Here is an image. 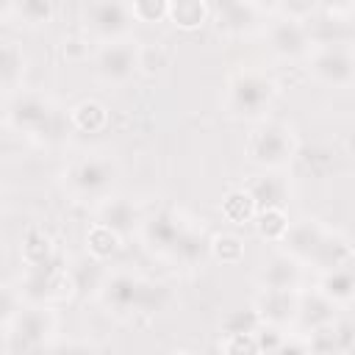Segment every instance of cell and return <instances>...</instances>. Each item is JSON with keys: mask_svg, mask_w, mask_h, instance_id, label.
<instances>
[{"mask_svg": "<svg viewBox=\"0 0 355 355\" xmlns=\"http://www.w3.org/2000/svg\"><path fill=\"white\" fill-rule=\"evenodd\" d=\"M294 153H297L294 128L280 122V119H263L247 136V155H250V161L258 164L266 172L286 166L294 158Z\"/></svg>", "mask_w": 355, "mask_h": 355, "instance_id": "1", "label": "cell"}, {"mask_svg": "<svg viewBox=\"0 0 355 355\" xmlns=\"http://www.w3.org/2000/svg\"><path fill=\"white\" fill-rule=\"evenodd\" d=\"M275 100V83L263 72L241 69L227 80V108L236 116H261Z\"/></svg>", "mask_w": 355, "mask_h": 355, "instance_id": "2", "label": "cell"}, {"mask_svg": "<svg viewBox=\"0 0 355 355\" xmlns=\"http://www.w3.org/2000/svg\"><path fill=\"white\" fill-rule=\"evenodd\" d=\"M80 22L89 42L97 39L100 44H111L128 39L133 17L128 3H86L80 8Z\"/></svg>", "mask_w": 355, "mask_h": 355, "instance_id": "3", "label": "cell"}, {"mask_svg": "<svg viewBox=\"0 0 355 355\" xmlns=\"http://www.w3.org/2000/svg\"><path fill=\"white\" fill-rule=\"evenodd\" d=\"M308 58V69L316 80L327 83V86H349L352 83V50L347 42H330V44H316L311 47Z\"/></svg>", "mask_w": 355, "mask_h": 355, "instance_id": "4", "label": "cell"}, {"mask_svg": "<svg viewBox=\"0 0 355 355\" xmlns=\"http://www.w3.org/2000/svg\"><path fill=\"white\" fill-rule=\"evenodd\" d=\"M266 42H269V50L280 58H305L313 47L311 25L302 19H291V17L269 19Z\"/></svg>", "mask_w": 355, "mask_h": 355, "instance_id": "5", "label": "cell"}, {"mask_svg": "<svg viewBox=\"0 0 355 355\" xmlns=\"http://www.w3.org/2000/svg\"><path fill=\"white\" fill-rule=\"evenodd\" d=\"M53 119V103L42 92H17L8 100V122L22 133H44Z\"/></svg>", "mask_w": 355, "mask_h": 355, "instance_id": "6", "label": "cell"}, {"mask_svg": "<svg viewBox=\"0 0 355 355\" xmlns=\"http://www.w3.org/2000/svg\"><path fill=\"white\" fill-rule=\"evenodd\" d=\"M94 72L105 83H125L133 78L136 69V44L130 39L100 44L94 53Z\"/></svg>", "mask_w": 355, "mask_h": 355, "instance_id": "7", "label": "cell"}, {"mask_svg": "<svg viewBox=\"0 0 355 355\" xmlns=\"http://www.w3.org/2000/svg\"><path fill=\"white\" fill-rule=\"evenodd\" d=\"M297 305H300V297L297 291H275V288H263L255 300V313L261 319V324H269V327H286L297 319Z\"/></svg>", "mask_w": 355, "mask_h": 355, "instance_id": "8", "label": "cell"}, {"mask_svg": "<svg viewBox=\"0 0 355 355\" xmlns=\"http://www.w3.org/2000/svg\"><path fill=\"white\" fill-rule=\"evenodd\" d=\"M114 166L105 158H83L69 169V183L80 194H100L111 186Z\"/></svg>", "mask_w": 355, "mask_h": 355, "instance_id": "9", "label": "cell"}, {"mask_svg": "<svg viewBox=\"0 0 355 355\" xmlns=\"http://www.w3.org/2000/svg\"><path fill=\"white\" fill-rule=\"evenodd\" d=\"M266 14V8L261 3H222V6H211V17L216 19V28L225 33H247L255 22H261V17Z\"/></svg>", "mask_w": 355, "mask_h": 355, "instance_id": "10", "label": "cell"}, {"mask_svg": "<svg viewBox=\"0 0 355 355\" xmlns=\"http://www.w3.org/2000/svg\"><path fill=\"white\" fill-rule=\"evenodd\" d=\"M25 69H28V55L22 44L14 39H0V94L19 89Z\"/></svg>", "mask_w": 355, "mask_h": 355, "instance_id": "11", "label": "cell"}, {"mask_svg": "<svg viewBox=\"0 0 355 355\" xmlns=\"http://www.w3.org/2000/svg\"><path fill=\"white\" fill-rule=\"evenodd\" d=\"M324 233H327V230H324L316 219H302V222H297V225L291 222V227H288L283 244L288 247V252H291L294 261L313 258V252H316V247L322 244Z\"/></svg>", "mask_w": 355, "mask_h": 355, "instance_id": "12", "label": "cell"}, {"mask_svg": "<svg viewBox=\"0 0 355 355\" xmlns=\"http://www.w3.org/2000/svg\"><path fill=\"white\" fill-rule=\"evenodd\" d=\"M166 19L178 31H200L205 22H211V6L205 0H172Z\"/></svg>", "mask_w": 355, "mask_h": 355, "instance_id": "13", "label": "cell"}, {"mask_svg": "<svg viewBox=\"0 0 355 355\" xmlns=\"http://www.w3.org/2000/svg\"><path fill=\"white\" fill-rule=\"evenodd\" d=\"M108 108L94 97H86L69 108V125L80 133H100L108 128Z\"/></svg>", "mask_w": 355, "mask_h": 355, "instance_id": "14", "label": "cell"}, {"mask_svg": "<svg viewBox=\"0 0 355 355\" xmlns=\"http://www.w3.org/2000/svg\"><path fill=\"white\" fill-rule=\"evenodd\" d=\"M313 261L324 269V272H333V269H347L349 261H352V244L347 236H336V233H324L322 244L316 247L313 252Z\"/></svg>", "mask_w": 355, "mask_h": 355, "instance_id": "15", "label": "cell"}, {"mask_svg": "<svg viewBox=\"0 0 355 355\" xmlns=\"http://www.w3.org/2000/svg\"><path fill=\"white\" fill-rule=\"evenodd\" d=\"M263 288H275V291H297L302 272L300 263L294 258H275L266 263V269L261 272Z\"/></svg>", "mask_w": 355, "mask_h": 355, "instance_id": "16", "label": "cell"}, {"mask_svg": "<svg viewBox=\"0 0 355 355\" xmlns=\"http://www.w3.org/2000/svg\"><path fill=\"white\" fill-rule=\"evenodd\" d=\"M247 191L255 200L258 211L261 208H283V202H286V180L280 175H275V172H266V175L255 178L247 186Z\"/></svg>", "mask_w": 355, "mask_h": 355, "instance_id": "17", "label": "cell"}, {"mask_svg": "<svg viewBox=\"0 0 355 355\" xmlns=\"http://www.w3.org/2000/svg\"><path fill=\"white\" fill-rule=\"evenodd\" d=\"M255 225V233L258 239L269 241V244H283L288 227H291V219L286 214V208H261L252 219Z\"/></svg>", "mask_w": 355, "mask_h": 355, "instance_id": "18", "label": "cell"}, {"mask_svg": "<svg viewBox=\"0 0 355 355\" xmlns=\"http://www.w3.org/2000/svg\"><path fill=\"white\" fill-rule=\"evenodd\" d=\"M219 211H222L225 222H230V225H247V222L255 219L258 205H255V200L250 197L247 189H230V191L222 197Z\"/></svg>", "mask_w": 355, "mask_h": 355, "instance_id": "19", "label": "cell"}, {"mask_svg": "<svg viewBox=\"0 0 355 355\" xmlns=\"http://www.w3.org/2000/svg\"><path fill=\"white\" fill-rule=\"evenodd\" d=\"M122 247V236L116 230H111L108 225L103 222H94L86 233V252L94 258V261H108L119 252Z\"/></svg>", "mask_w": 355, "mask_h": 355, "instance_id": "20", "label": "cell"}, {"mask_svg": "<svg viewBox=\"0 0 355 355\" xmlns=\"http://www.w3.org/2000/svg\"><path fill=\"white\" fill-rule=\"evenodd\" d=\"M319 294L330 302V305H349L352 294H355V280L349 275V269H333L322 275L319 283Z\"/></svg>", "mask_w": 355, "mask_h": 355, "instance_id": "21", "label": "cell"}, {"mask_svg": "<svg viewBox=\"0 0 355 355\" xmlns=\"http://www.w3.org/2000/svg\"><path fill=\"white\" fill-rule=\"evenodd\" d=\"M55 252V244L53 239L39 230V227H31L22 239V261L31 266V269H42V266H50V258Z\"/></svg>", "mask_w": 355, "mask_h": 355, "instance_id": "22", "label": "cell"}, {"mask_svg": "<svg viewBox=\"0 0 355 355\" xmlns=\"http://www.w3.org/2000/svg\"><path fill=\"white\" fill-rule=\"evenodd\" d=\"M302 344H305V352L308 355H341V352H347L344 349V341L338 336L336 322L311 327V333H308V338Z\"/></svg>", "mask_w": 355, "mask_h": 355, "instance_id": "23", "label": "cell"}, {"mask_svg": "<svg viewBox=\"0 0 355 355\" xmlns=\"http://www.w3.org/2000/svg\"><path fill=\"white\" fill-rule=\"evenodd\" d=\"M172 61V50L164 42H144L136 44V69L144 75H158Z\"/></svg>", "mask_w": 355, "mask_h": 355, "instance_id": "24", "label": "cell"}, {"mask_svg": "<svg viewBox=\"0 0 355 355\" xmlns=\"http://www.w3.org/2000/svg\"><path fill=\"white\" fill-rule=\"evenodd\" d=\"M208 250H211L214 261H219L225 266H233L244 258V239L236 236V233H216V236H211Z\"/></svg>", "mask_w": 355, "mask_h": 355, "instance_id": "25", "label": "cell"}, {"mask_svg": "<svg viewBox=\"0 0 355 355\" xmlns=\"http://www.w3.org/2000/svg\"><path fill=\"white\" fill-rule=\"evenodd\" d=\"M14 17H19L25 25H47L55 17V6L50 0H22L14 3Z\"/></svg>", "mask_w": 355, "mask_h": 355, "instance_id": "26", "label": "cell"}, {"mask_svg": "<svg viewBox=\"0 0 355 355\" xmlns=\"http://www.w3.org/2000/svg\"><path fill=\"white\" fill-rule=\"evenodd\" d=\"M133 22H144V25H155L166 19L169 11V0H133L128 3Z\"/></svg>", "mask_w": 355, "mask_h": 355, "instance_id": "27", "label": "cell"}, {"mask_svg": "<svg viewBox=\"0 0 355 355\" xmlns=\"http://www.w3.org/2000/svg\"><path fill=\"white\" fill-rule=\"evenodd\" d=\"M219 352H222V355H263V352H261V344H258V338H255V333L222 336Z\"/></svg>", "mask_w": 355, "mask_h": 355, "instance_id": "28", "label": "cell"}, {"mask_svg": "<svg viewBox=\"0 0 355 355\" xmlns=\"http://www.w3.org/2000/svg\"><path fill=\"white\" fill-rule=\"evenodd\" d=\"M133 219H136V214L130 211V205L128 202H122V200H111V202H105L103 205V225H108L111 230H116L119 236H122V222L130 227L133 225Z\"/></svg>", "mask_w": 355, "mask_h": 355, "instance_id": "29", "label": "cell"}, {"mask_svg": "<svg viewBox=\"0 0 355 355\" xmlns=\"http://www.w3.org/2000/svg\"><path fill=\"white\" fill-rule=\"evenodd\" d=\"M225 336H233V333H255L261 327V319L255 311H236L225 319Z\"/></svg>", "mask_w": 355, "mask_h": 355, "instance_id": "30", "label": "cell"}, {"mask_svg": "<svg viewBox=\"0 0 355 355\" xmlns=\"http://www.w3.org/2000/svg\"><path fill=\"white\" fill-rule=\"evenodd\" d=\"M89 53H92V42L86 39V36H64L61 39V55L67 58V61H72V64H78V61H86L89 58Z\"/></svg>", "mask_w": 355, "mask_h": 355, "instance_id": "31", "label": "cell"}, {"mask_svg": "<svg viewBox=\"0 0 355 355\" xmlns=\"http://www.w3.org/2000/svg\"><path fill=\"white\" fill-rule=\"evenodd\" d=\"M272 355H308V352H305V344H302V341H297V338H283Z\"/></svg>", "mask_w": 355, "mask_h": 355, "instance_id": "32", "label": "cell"}, {"mask_svg": "<svg viewBox=\"0 0 355 355\" xmlns=\"http://www.w3.org/2000/svg\"><path fill=\"white\" fill-rule=\"evenodd\" d=\"M11 17H14V3L0 0V22H6V19H11Z\"/></svg>", "mask_w": 355, "mask_h": 355, "instance_id": "33", "label": "cell"}, {"mask_svg": "<svg viewBox=\"0 0 355 355\" xmlns=\"http://www.w3.org/2000/svg\"><path fill=\"white\" fill-rule=\"evenodd\" d=\"M8 122V100L0 94V128Z\"/></svg>", "mask_w": 355, "mask_h": 355, "instance_id": "34", "label": "cell"}, {"mask_svg": "<svg viewBox=\"0 0 355 355\" xmlns=\"http://www.w3.org/2000/svg\"><path fill=\"white\" fill-rule=\"evenodd\" d=\"M169 355H194V352H191V349H172Z\"/></svg>", "mask_w": 355, "mask_h": 355, "instance_id": "35", "label": "cell"}]
</instances>
